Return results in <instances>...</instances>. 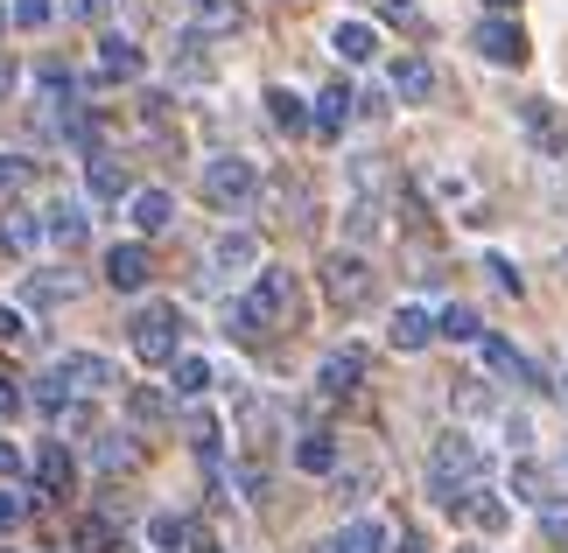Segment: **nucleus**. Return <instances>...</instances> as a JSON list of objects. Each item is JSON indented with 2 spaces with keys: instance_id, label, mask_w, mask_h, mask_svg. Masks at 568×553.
Listing matches in <instances>:
<instances>
[{
  "instance_id": "1",
  "label": "nucleus",
  "mask_w": 568,
  "mask_h": 553,
  "mask_svg": "<svg viewBox=\"0 0 568 553\" xmlns=\"http://www.w3.org/2000/svg\"><path fill=\"white\" fill-rule=\"evenodd\" d=\"M295 316V274L288 267H260L253 274V287L232 301V337H267V329H281Z\"/></svg>"
},
{
  "instance_id": "2",
  "label": "nucleus",
  "mask_w": 568,
  "mask_h": 553,
  "mask_svg": "<svg viewBox=\"0 0 568 553\" xmlns=\"http://www.w3.org/2000/svg\"><path fill=\"white\" fill-rule=\"evenodd\" d=\"M126 344H134L141 365H176L183 358V308L176 301H141L134 322H126Z\"/></svg>"
},
{
  "instance_id": "3",
  "label": "nucleus",
  "mask_w": 568,
  "mask_h": 553,
  "mask_svg": "<svg viewBox=\"0 0 568 553\" xmlns=\"http://www.w3.org/2000/svg\"><path fill=\"white\" fill-rule=\"evenodd\" d=\"M485 470H491V455L477 449V434H470V428L435 434V449H428V477L464 483V491H485Z\"/></svg>"
},
{
  "instance_id": "4",
  "label": "nucleus",
  "mask_w": 568,
  "mask_h": 553,
  "mask_svg": "<svg viewBox=\"0 0 568 553\" xmlns=\"http://www.w3.org/2000/svg\"><path fill=\"white\" fill-rule=\"evenodd\" d=\"M260 196V162H246V154H211L204 162V204L211 211H246Z\"/></svg>"
},
{
  "instance_id": "5",
  "label": "nucleus",
  "mask_w": 568,
  "mask_h": 553,
  "mask_svg": "<svg viewBox=\"0 0 568 553\" xmlns=\"http://www.w3.org/2000/svg\"><path fill=\"white\" fill-rule=\"evenodd\" d=\"M316 280H323V295H331L344 316H358V308L373 301V280H379V274H373V259H365V253H331V259L316 267Z\"/></svg>"
},
{
  "instance_id": "6",
  "label": "nucleus",
  "mask_w": 568,
  "mask_h": 553,
  "mask_svg": "<svg viewBox=\"0 0 568 553\" xmlns=\"http://www.w3.org/2000/svg\"><path fill=\"white\" fill-rule=\"evenodd\" d=\"M470 50L485 57L491 71H519V63L534 57V42H527V29H519L513 14H485V21L470 29Z\"/></svg>"
},
{
  "instance_id": "7",
  "label": "nucleus",
  "mask_w": 568,
  "mask_h": 553,
  "mask_svg": "<svg viewBox=\"0 0 568 553\" xmlns=\"http://www.w3.org/2000/svg\"><path fill=\"white\" fill-rule=\"evenodd\" d=\"M71 392H105V386H120V371H113V358H99V350H63V358L50 365Z\"/></svg>"
},
{
  "instance_id": "8",
  "label": "nucleus",
  "mask_w": 568,
  "mask_h": 553,
  "mask_svg": "<svg viewBox=\"0 0 568 553\" xmlns=\"http://www.w3.org/2000/svg\"><path fill=\"white\" fill-rule=\"evenodd\" d=\"M148 78V50L134 35H99V84H134Z\"/></svg>"
},
{
  "instance_id": "9",
  "label": "nucleus",
  "mask_w": 568,
  "mask_h": 553,
  "mask_svg": "<svg viewBox=\"0 0 568 553\" xmlns=\"http://www.w3.org/2000/svg\"><path fill=\"white\" fill-rule=\"evenodd\" d=\"M78 491V462L63 441H36V498H71Z\"/></svg>"
},
{
  "instance_id": "10",
  "label": "nucleus",
  "mask_w": 568,
  "mask_h": 553,
  "mask_svg": "<svg viewBox=\"0 0 568 553\" xmlns=\"http://www.w3.org/2000/svg\"><path fill=\"white\" fill-rule=\"evenodd\" d=\"M42 246H50V225H42V211H8V217H0V253H8V259H36Z\"/></svg>"
},
{
  "instance_id": "11",
  "label": "nucleus",
  "mask_w": 568,
  "mask_h": 553,
  "mask_svg": "<svg viewBox=\"0 0 568 553\" xmlns=\"http://www.w3.org/2000/svg\"><path fill=\"white\" fill-rule=\"evenodd\" d=\"M386 92L400 99V105H428L435 99V63L428 57H393V71H386Z\"/></svg>"
},
{
  "instance_id": "12",
  "label": "nucleus",
  "mask_w": 568,
  "mask_h": 553,
  "mask_svg": "<svg viewBox=\"0 0 568 553\" xmlns=\"http://www.w3.org/2000/svg\"><path fill=\"white\" fill-rule=\"evenodd\" d=\"M358 386H365V358H358V350H331V358L316 365V392H323V400H352Z\"/></svg>"
},
{
  "instance_id": "13",
  "label": "nucleus",
  "mask_w": 568,
  "mask_h": 553,
  "mask_svg": "<svg viewBox=\"0 0 568 553\" xmlns=\"http://www.w3.org/2000/svg\"><path fill=\"white\" fill-rule=\"evenodd\" d=\"M169 71H176V84H211V78H217L211 35H204V29H183V35H176V57H169Z\"/></svg>"
},
{
  "instance_id": "14",
  "label": "nucleus",
  "mask_w": 568,
  "mask_h": 553,
  "mask_svg": "<svg viewBox=\"0 0 568 553\" xmlns=\"http://www.w3.org/2000/svg\"><path fill=\"white\" fill-rule=\"evenodd\" d=\"M386 344L407 350V358H414V350H428L435 344V316H428L422 301H400V308H393V322H386Z\"/></svg>"
},
{
  "instance_id": "15",
  "label": "nucleus",
  "mask_w": 568,
  "mask_h": 553,
  "mask_svg": "<svg viewBox=\"0 0 568 553\" xmlns=\"http://www.w3.org/2000/svg\"><path fill=\"white\" fill-rule=\"evenodd\" d=\"M148 274H155V267H148V246H141V238H126V246L105 253V287H120V295H141Z\"/></svg>"
},
{
  "instance_id": "16",
  "label": "nucleus",
  "mask_w": 568,
  "mask_h": 553,
  "mask_svg": "<svg viewBox=\"0 0 568 553\" xmlns=\"http://www.w3.org/2000/svg\"><path fill=\"white\" fill-rule=\"evenodd\" d=\"M141 462V441L126 434V428H105V434H92V470L99 477H126Z\"/></svg>"
},
{
  "instance_id": "17",
  "label": "nucleus",
  "mask_w": 568,
  "mask_h": 553,
  "mask_svg": "<svg viewBox=\"0 0 568 553\" xmlns=\"http://www.w3.org/2000/svg\"><path fill=\"white\" fill-rule=\"evenodd\" d=\"M337 462H344V449H337L331 428L295 434V470H302V477H337Z\"/></svg>"
},
{
  "instance_id": "18",
  "label": "nucleus",
  "mask_w": 568,
  "mask_h": 553,
  "mask_svg": "<svg viewBox=\"0 0 568 553\" xmlns=\"http://www.w3.org/2000/svg\"><path fill=\"white\" fill-rule=\"evenodd\" d=\"M126 217H134L141 238H155V232L176 225V196H169V190H134V196H126Z\"/></svg>"
},
{
  "instance_id": "19",
  "label": "nucleus",
  "mask_w": 568,
  "mask_h": 553,
  "mask_svg": "<svg viewBox=\"0 0 568 553\" xmlns=\"http://www.w3.org/2000/svg\"><path fill=\"white\" fill-rule=\"evenodd\" d=\"M267 120H274V126H281V134H288V141H302V134H310V126H316L310 99H302V92H288V84H267Z\"/></svg>"
},
{
  "instance_id": "20",
  "label": "nucleus",
  "mask_w": 568,
  "mask_h": 553,
  "mask_svg": "<svg viewBox=\"0 0 568 553\" xmlns=\"http://www.w3.org/2000/svg\"><path fill=\"white\" fill-rule=\"evenodd\" d=\"M42 225H50V246H84V238H92V217H84L78 196H57V204L42 211Z\"/></svg>"
},
{
  "instance_id": "21",
  "label": "nucleus",
  "mask_w": 568,
  "mask_h": 553,
  "mask_svg": "<svg viewBox=\"0 0 568 553\" xmlns=\"http://www.w3.org/2000/svg\"><path fill=\"white\" fill-rule=\"evenodd\" d=\"M84 196H92V204H120V196H134V183H126V168L113 154H92V162H84Z\"/></svg>"
},
{
  "instance_id": "22",
  "label": "nucleus",
  "mask_w": 568,
  "mask_h": 553,
  "mask_svg": "<svg viewBox=\"0 0 568 553\" xmlns=\"http://www.w3.org/2000/svg\"><path fill=\"white\" fill-rule=\"evenodd\" d=\"M331 50L344 63H373L379 57V29H373V21H358V14H344L337 29H331Z\"/></svg>"
},
{
  "instance_id": "23",
  "label": "nucleus",
  "mask_w": 568,
  "mask_h": 553,
  "mask_svg": "<svg viewBox=\"0 0 568 553\" xmlns=\"http://www.w3.org/2000/svg\"><path fill=\"white\" fill-rule=\"evenodd\" d=\"M211 274H260V238L253 232H225L211 246Z\"/></svg>"
},
{
  "instance_id": "24",
  "label": "nucleus",
  "mask_w": 568,
  "mask_h": 553,
  "mask_svg": "<svg viewBox=\"0 0 568 553\" xmlns=\"http://www.w3.org/2000/svg\"><path fill=\"white\" fill-rule=\"evenodd\" d=\"M519 120H527V134L548 147V154H568V120L555 113L548 99H527V105H519Z\"/></svg>"
},
{
  "instance_id": "25",
  "label": "nucleus",
  "mask_w": 568,
  "mask_h": 553,
  "mask_svg": "<svg viewBox=\"0 0 568 553\" xmlns=\"http://www.w3.org/2000/svg\"><path fill=\"white\" fill-rule=\"evenodd\" d=\"M211 379H217V365H211V358H196V350H183V358L169 365V392H176V400H204Z\"/></svg>"
},
{
  "instance_id": "26",
  "label": "nucleus",
  "mask_w": 568,
  "mask_h": 553,
  "mask_svg": "<svg viewBox=\"0 0 568 553\" xmlns=\"http://www.w3.org/2000/svg\"><path fill=\"white\" fill-rule=\"evenodd\" d=\"M352 113H358V92H352V84H323V92H316V134H344Z\"/></svg>"
},
{
  "instance_id": "27",
  "label": "nucleus",
  "mask_w": 568,
  "mask_h": 553,
  "mask_svg": "<svg viewBox=\"0 0 568 553\" xmlns=\"http://www.w3.org/2000/svg\"><path fill=\"white\" fill-rule=\"evenodd\" d=\"M190 29L232 35V29H246V8H239V0H190Z\"/></svg>"
},
{
  "instance_id": "28",
  "label": "nucleus",
  "mask_w": 568,
  "mask_h": 553,
  "mask_svg": "<svg viewBox=\"0 0 568 553\" xmlns=\"http://www.w3.org/2000/svg\"><path fill=\"white\" fill-rule=\"evenodd\" d=\"M477 350H485V365L498 371V379H519V386H540V371H534L527 358H519V350H513L506 337H485V344H477Z\"/></svg>"
},
{
  "instance_id": "29",
  "label": "nucleus",
  "mask_w": 568,
  "mask_h": 553,
  "mask_svg": "<svg viewBox=\"0 0 568 553\" xmlns=\"http://www.w3.org/2000/svg\"><path fill=\"white\" fill-rule=\"evenodd\" d=\"M470 519H477V533L485 540H498V533H513V504H506V491H477V504H470Z\"/></svg>"
},
{
  "instance_id": "30",
  "label": "nucleus",
  "mask_w": 568,
  "mask_h": 553,
  "mask_svg": "<svg viewBox=\"0 0 568 553\" xmlns=\"http://www.w3.org/2000/svg\"><path fill=\"white\" fill-rule=\"evenodd\" d=\"M506 491H513V498H527V504H555V498H548V470H540L534 455H519L513 470H506Z\"/></svg>"
},
{
  "instance_id": "31",
  "label": "nucleus",
  "mask_w": 568,
  "mask_h": 553,
  "mask_svg": "<svg viewBox=\"0 0 568 553\" xmlns=\"http://www.w3.org/2000/svg\"><path fill=\"white\" fill-rule=\"evenodd\" d=\"M393 546V533H386V519H352L337 533V553H386Z\"/></svg>"
},
{
  "instance_id": "32",
  "label": "nucleus",
  "mask_w": 568,
  "mask_h": 553,
  "mask_svg": "<svg viewBox=\"0 0 568 553\" xmlns=\"http://www.w3.org/2000/svg\"><path fill=\"white\" fill-rule=\"evenodd\" d=\"M435 337H449V344H485V322H477V308L449 301L443 316H435Z\"/></svg>"
},
{
  "instance_id": "33",
  "label": "nucleus",
  "mask_w": 568,
  "mask_h": 553,
  "mask_svg": "<svg viewBox=\"0 0 568 553\" xmlns=\"http://www.w3.org/2000/svg\"><path fill=\"white\" fill-rule=\"evenodd\" d=\"M71 295H78L71 274H29V287H21V301H29V308H57V301H71Z\"/></svg>"
},
{
  "instance_id": "34",
  "label": "nucleus",
  "mask_w": 568,
  "mask_h": 553,
  "mask_svg": "<svg viewBox=\"0 0 568 553\" xmlns=\"http://www.w3.org/2000/svg\"><path fill=\"white\" fill-rule=\"evenodd\" d=\"M148 546H155V553H183L190 546V519L183 512H155V519H148Z\"/></svg>"
},
{
  "instance_id": "35",
  "label": "nucleus",
  "mask_w": 568,
  "mask_h": 553,
  "mask_svg": "<svg viewBox=\"0 0 568 553\" xmlns=\"http://www.w3.org/2000/svg\"><path fill=\"white\" fill-rule=\"evenodd\" d=\"M344 232H352V246L379 238V196H352V211H344Z\"/></svg>"
},
{
  "instance_id": "36",
  "label": "nucleus",
  "mask_w": 568,
  "mask_h": 553,
  "mask_svg": "<svg viewBox=\"0 0 568 553\" xmlns=\"http://www.w3.org/2000/svg\"><path fill=\"white\" fill-rule=\"evenodd\" d=\"M78 553H120V525L113 519H78Z\"/></svg>"
},
{
  "instance_id": "37",
  "label": "nucleus",
  "mask_w": 568,
  "mask_h": 553,
  "mask_svg": "<svg viewBox=\"0 0 568 553\" xmlns=\"http://www.w3.org/2000/svg\"><path fill=\"white\" fill-rule=\"evenodd\" d=\"M8 21H14V29H50L57 0H8Z\"/></svg>"
},
{
  "instance_id": "38",
  "label": "nucleus",
  "mask_w": 568,
  "mask_h": 553,
  "mask_svg": "<svg viewBox=\"0 0 568 553\" xmlns=\"http://www.w3.org/2000/svg\"><path fill=\"white\" fill-rule=\"evenodd\" d=\"M126 407H134L141 428H155V420H169V392L162 386H134V400H126Z\"/></svg>"
},
{
  "instance_id": "39",
  "label": "nucleus",
  "mask_w": 568,
  "mask_h": 553,
  "mask_svg": "<svg viewBox=\"0 0 568 553\" xmlns=\"http://www.w3.org/2000/svg\"><path fill=\"white\" fill-rule=\"evenodd\" d=\"M190 449L204 455V462H217V449H225V428H217L211 413H196V420H190Z\"/></svg>"
},
{
  "instance_id": "40",
  "label": "nucleus",
  "mask_w": 568,
  "mask_h": 553,
  "mask_svg": "<svg viewBox=\"0 0 568 553\" xmlns=\"http://www.w3.org/2000/svg\"><path fill=\"white\" fill-rule=\"evenodd\" d=\"M29 175H36V162H29V154H14V147H0V196H14L21 183H29Z\"/></svg>"
},
{
  "instance_id": "41",
  "label": "nucleus",
  "mask_w": 568,
  "mask_h": 553,
  "mask_svg": "<svg viewBox=\"0 0 568 553\" xmlns=\"http://www.w3.org/2000/svg\"><path fill=\"white\" fill-rule=\"evenodd\" d=\"M36 407L42 413H63V407H71V386H63L57 371H42V379H36Z\"/></svg>"
},
{
  "instance_id": "42",
  "label": "nucleus",
  "mask_w": 568,
  "mask_h": 553,
  "mask_svg": "<svg viewBox=\"0 0 568 553\" xmlns=\"http://www.w3.org/2000/svg\"><path fill=\"white\" fill-rule=\"evenodd\" d=\"M449 407H464V413H491V386H485V379H464V386L449 392Z\"/></svg>"
},
{
  "instance_id": "43",
  "label": "nucleus",
  "mask_w": 568,
  "mask_h": 553,
  "mask_svg": "<svg viewBox=\"0 0 568 553\" xmlns=\"http://www.w3.org/2000/svg\"><path fill=\"white\" fill-rule=\"evenodd\" d=\"M29 344V316L21 308H0V350H21Z\"/></svg>"
},
{
  "instance_id": "44",
  "label": "nucleus",
  "mask_w": 568,
  "mask_h": 553,
  "mask_svg": "<svg viewBox=\"0 0 568 553\" xmlns=\"http://www.w3.org/2000/svg\"><path fill=\"white\" fill-rule=\"evenodd\" d=\"M21 519H29V498H21V491H8V483H0V533H14Z\"/></svg>"
},
{
  "instance_id": "45",
  "label": "nucleus",
  "mask_w": 568,
  "mask_h": 553,
  "mask_svg": "<svg viewBox=\"0 0 568 553\" xmlns=\"http://www.w3.org/2000/svg\"><path fill=\"white\" fill-rule=\"evenodd\" d=\"M485 274H491L498 287H506V295H519V287H527V280H519V267H513L506 253H491V259H485Z\"/></svg>"
},
{
  "instance_id": "46",
  "label": "nucleus",
  "mask_w": 568,
  "mask_h": 553,
  "mask_svg": "<svg viewBox=\"0 0 568 553\" xmlns=\"http://www.w3.org/2000/svg\"><path fill=\"white\" fill-rule=\"evenodd\" d=\"M540 533H548L555 546H568V504H548V512H540Z\"/></svg>"
},
{
  "instance_id": "47",
  "label": "nucleus",
  "mask_w": 568,
  "mask_h": 553,
  "mask_svg": "<svg viewBox=\"0 0 568 553\" xmlns=\"http://www.w3.org/2000/svg\"><path fill=\"white\" fill-rule=\"evenodd\" d=\"M21 470H29V455H21V449H14L8 434H0V483H14Z\"/></svg>"
},
{
  "instance_id": "48",
  "label": "nucleus",
  "mask_w": 568,
  "mask_h": 553,
  "mask_svg": "<svg viewBox=\"0 0 568 553\" xmlns=\"http://www.w3.org/2000/svg\"><path fill=\"white\" fill-rule=\"evenodd\" d=\"M435 196H443V204H456V196H470V175L443 168V175H435Z\"/></svg>"
},
{
  "instance_id": "49",
  "label": "nucleus",
  "mask_w": 568,
  "mask_h": 553,
  "mask_svg": "<svg viewBox=\"0 0 568 553\" xmlns=\"http://www.w3.org/2000/svg\"><path fill=\"white\" fill-rule=\"evenodd\" d=\"M63 14H78V21H105V14H113V0H63Z\"/></svg>"
},
{
  "instance_id": "50",
  "label": "nucleus",
  "mask_w": 568,
  "mask_h": 553,
  "mask_svg": "<svg viewBox=\"0 0 568 553\" xmlns=\"http://www.w3.org/2000/svg\"><path fill=\"white\" fill-rule=\"evenodd\" d=\"M239 491H246V504H260V498H267V470H253V462H246V470H239Z\"/></svg>"
},
{
  "instance_id": "51",
  "label": "nucleus",
  "mask_w": 568,
  "mask_h": 553,
  "mask_svg": "<svg viewBox=\"0 0 568 553\" xmlns=\"http://www.w3.org/2000/svg\"><path fill=\"white\" fill-rule=\"evenodd\" d=\"M14 413H21V386L0 379V420H14Z\"/></svg>"
},
{
  "instance_id": "52",
  "label": "nucleus",
  "mask_w": 568,
  "mask_h": 553,
  "mask_svg": "<svg viewBox=\"0 0 568 553\" xmlns=\"http://www.w3.org/2000/svg\"><path fill=\"white\" fill-rule=\"evenodd\" d=\"M14 84H21V71H14V57L0 50V99H14Z\"/></svg>"
},
{
  "instance_id": "53",
  "label": "nucleus",
  "mask_w": 568,
  "mask_h": 553,
  "mask_svg": "<svg viewBox=\"0 0 568 553\" xmlns=\"http://www.w3.org/2000/svg\"><path fill=\"white\" fill-rule=\"evenodd\" d=\"M379 14L386 21H414V0H379Z\"/></svg>"
},
{
  "instance_id": "54",
  "label": "nucleus",
  "mask_w": 568,
  "mask_h": 553,
  "mask_svg": "<svg viewBox=\"0 0 568 553\" xmlns=\"http://www.w3.org/2000/svg\"><path fill=\"white\" fill-rule=\"evenodd\" d=\"M190 553H225V546H217V540H190Z\"/></svg>"
},
{
  "instance_id": "55",
  "label": "nucleus",
  "mask_w": 568,
  "mask_h": 553,
  "mask_svg": "<svg viewBox=\"0 0 568 553\" xmlns=\"http://www.w3.org/2000/svg\"><path fill=\"white\" fill-rule=\"evenodd\" d=\"M485 8H491V14H506V8H519V0H485Z\"/></svg>"
},
{
  "instance_id": "56",
  "label": "nucleus",
  "mask_w": 568,
  "mask_h": 553,
  "mask_svg": "<svg viewBox=\"0 0 568 553\" xmlns=\"http://www.w3.org/2000/svg\"><path fill=\"white\" fill-rule=\"evenodd\" d=\"M400 553H428V546H422V540H400Z\"/></svg>"
},
{
  "instance_id": "57",
  "label": "nucleus",
  "mask_w": 568,
  "mask_h": 553,
  "mask_svg": "<svg viewBox=\"0 0 568 553\" xmlns=\"http://www.w3.org/2000/svg\"><path fill=\"white\" fill-rule=\"evenodd\" d=\"M0 29H8V8H0Z\"/></svg>"
},
{
  "instance_id": "58",
  "label": "nucleus",
  "mask_w": 568,
  "mask_h": 553,
  "mask_svg": "<svg viewBox=\"0 0 568 553\" xmlns=\"http://www.w3.org/2000/svg\"><path fill=\"white\" fill-rule=\"evenodd\" d=\"M456 553H477V546H456Z\"/></svg>"
},
{
  "instance_id": "59",
  "label": "nucleus",
  "mask_w": 568,
  "mask_h": 553,
  "mask_svg": "<svg viewBox=\"0 0 568 553\" xmlns=\"http://www.w3.org/2000/svg\"><path fill=\"white\" fill-rule=\"evenodd\" d=\"M0 553H8V546H0Z\"/></svg>"
}]
</instances>
